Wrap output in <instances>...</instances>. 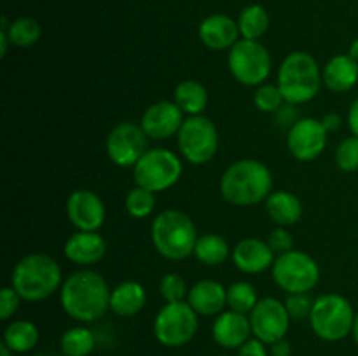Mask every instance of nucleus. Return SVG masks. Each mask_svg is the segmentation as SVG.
Returning a JSON list of instances; mask_svg holds the SVG:
<instances>
[{"mask_svg":"<svg viewBox=\"0 0 358 356\" xmlns=\"http://www.w3.org/2000/svg\"><path fill=\"white\" fill-rule=\"evenodd\" d=\"M222 356H226V355H222Z\"/></svg>","mask_w":358,"mask_h":356,"instance_id":"48","label":"nucleus"},{"mask_svg":"<svg viewBox=\"0 0 358 356\" xmlns=\"http://www.w3.org/2000/svg\"><path fill=\"white\" fill-rule=\"evenodd\" d=\"M348 126L352 135L358 138V98H355V101H353L348 110Z\"/></svg>","mask_w":358,"mask_h":356,"instance_id":"43","label":"nucleus"},{"mask_svg":"<svg viewBox=\"0 0 358 356\" xmlns=\"http://www.w3.org/2000/svg\"><path fill=\"white\" fill-rule=\"evenodd\" d=\"M187 302L199 316H219L227 306V288L215 279H201L189 288Z\"/></svg>","mask_w":358,"mask_h":356,"instance_id":"21","label":"nucleus"},{"mask_svg":"<svg viewBox=\"0 0 358 356\" xmlns=\"http://www.w3.org/2000/svg\"><path fill=\"white\" fill-rule=\"evenodd\" d=\"M266 212L276 225L290 227L303 216V205L292 192L273 191L266 199Z\"/></svg>","mask_w":358,"mask_h":356,"instance_id":"24","label":"nucleus"},{"mask_svg":"<svg viewBox=\"0 0 358 356\" xmlns=\"http://www.w3.org/2000/svg\"><path fill=\"white\" fill-rule=\"evenodd\" d=\"M273 279L276 285L287 292L292 293H310L320 281V265L311 255L304 251L292 250L278 255L271 267Z\"/></svg>","mask_w":358,"mask_h":356,"instance_id":"10","label":"nucleus"},{"mask_svg":"<svg viewBox=\"0 0 358 356\" xmlns=\"http://www.w3.org/2000/svg\"><path fill=\"white\" fill-rule=\"evenodd\" d=\"M9 37H7V31L0 30V58H6L7 49H9Z\"/></svg>","mask_w":358,"mask_h":356,"instance_id":"44","label":"nucleus"},{"mask_svg":"<svg viewBox=\"0 0 358 356\" xmlns=\"http://www.w3.org/2000/svg\"><path fill=\"white\" fill-rule=\"evenodd\" d=\"M355 316L357 313L346 297L339 293H324L313 300L308 320L317 337L327 342H338L352 334Z\"/></svg>","mask_w":358,"mask_h":356,"instance_id":"6","label":"nucleus"},{"mask_svg":"<svg viewBox=\"0 0 358 356\" xmlns=\"http://www.w3.org/2000/svg\"><path fill=\"white\" fill-rule=\"evenodd\" d=\"M231 251L233 248L220 234L206 232L198 237L192 255L203 265H220L227 260V257H231Z\"/></svg>","mask_w":358,"mask_h":356,"instance_id":"27","label":"nucleus"},{"mask_svg":"<svg viewBox=\"0 0 358 356\" xmlns=\"http://www.w3.org/2000/svg\"><path fill=\"white\" fill-rule=\"evenodd\" d=\"M63 253L80 267L98 264L107 253V241L98 230H77L63 244Z\"/></svg>","mask_w":358,"mask_h":356,"instance_id":"19","label":"nucleus"},{"mask_svg":"<svg viewBox=\"0 0 358 356\" xmlns=\"http://www.w3.org/2000/svg\"><path fill=\"white\" fill-rule=\"evenodd\" d=\"M259 297L257 290L248 281H234L227 286V307L238 313L250 314L252 309L257 306Z\"/></svg>","mask_w":358,"mask_h":356,"instance_id":"31","label":"nucleus"},{"mask_svg":"<svg viewBox=\"0 0 358 356\" xmlns=\"http://www.w3.org/2000/svg\"><path fill=\"white\" fill-rule=\"evenodd\" d=\"M177 145L187 163L201 166L210 163L219 150V131L206 115H189L177 135Z\"/></svg>","mask_w":358,"mask_h":356,"instance_id":"11","label":"nucleus"},{"mask_svg":"<svg viewBox=\"0 0 358 356\" xmlns=\"http://www.w3.org/2000/svg\"><path fill=\"white\" fill-rule=\"evenodd\" d=\"M266 346L268 344L259 341L257 337H250L240 349H238V356H271L269 355V349L266 348Z\"/></svg>","mask_w":358,"mask_h":356,"instance_id":"39","label":"nucleus"},{"mask_svg":"<svg viewBox=\"0 0 358 356\" xmlns=\"http://www.w3.org/2000/svg\"><path fill=\"white\" fill-rule=\"evenodd\" d=\"M231 258L238 271L245 274H261L273 267L276 255L268 241H262L259 237H245L240 243L234 244Z\"/></svg>","mask_w":358,"mask_h":356,"instance_id":"17","label":"nucleus"},{"mask_svg":"<svg viewBox=\"0 0 358 356\" xmlns=\"http://www.w3.org/2000/svg\"><path fill=\"white\" fill-rule=\"evenodd\" d=\"M3 31H7V37H9L13 45H17V47H30V45L37 44L38 38H41L42 27L34 17L23 16L10 21L9 28Z\"/></svg>","mask_w":358,"mask_h":356,"instance_id":"30","label":"nucleus"},{"mask_svg":"<svg viewBox=\"0 0 358 356\" xmlns=\"http://www.w3.org/2000/svg\"><path fill=\"white\" fill-rule=\"evenodd\" d=\"M285 103L287 101L280 91L278 84L264 82L257 86L254 93V105L257 107V110L264 112V114H276Z\"/></svg>","mask_w":358,"mask_h":356,"instance_id":"33","label":"nucleus"},{"mask_svg":"<svg viewBox=\"0 0 358 356\" xmlns=\"http://www.w3.org/2000/svg\"><path fill=\"white\" fill-rule=\"evenodd\" d=\"M63 285L62 267L45 253L24 255L14 265L10 286L27 302H41L55 295Z\"/></svg>","mask_w":358,"mask_h":356,"instance_id":"3","label":"nucleus"},{"mask_svg":"<svg viewBox=\"0 0 358 356\" xmlns=\"http://www.w3.org/2000/svg\"><path fill=\"white\" fill-rule=\"evenodd\" d=\"M212 335L220 348L240 349L248 339L254 337L250 316L233 309L222 311L213 321Z\"/></svg>","mask_w":358,"mask_h":356,"instance_id":"18","label":"nucleus"},{"mask_svg":"<svg viewBox=\"0 0 358 356\" xmlns=\"http://www.w3.org/2000/svg\"><path fill=\"white\" fill-rule=\"evenodd\" d=\"M285 307L292 320H304V318H310L313 300L308 293H292L287 297Z\"/></svg>","mask_w":358,"mask_h":356,"instance_id":"36","label":"nucleus"},{"mask_svg":"<svg viewBox=\"0 0 358 356\" xmlns=\"http://www.w3.org/2000/svg\"><path fill=\"white\" fill-rule=\"evenodd\" d=\"M238 28H240L241 38L259 40L269 28L268 10L259 3L247 6L238 16Z\"/></svg>","mask_w":358,"mask_h":356,"instance_id":"29","label":"nucleus"},{"mask_svg":"<svg viewBox=\"0 0 358 356\" xmlns=\"http://www.w3.org/2000/svg\"><path fill=\"white\" fill-rule=\"evenodd\" d=\"M269 355L271 356H292V344L287 339H280V341L269 344Z\"/></svg>","mask_w":358,"mask_h":356,"instance_id":"41","label":"nucleus"},{"mask_svg":"<svg viewBox=\"0 0 358 356\" xmlns=\"http://www.w3.org/2000/svg\"><path fill=\"white\" fill-rule=\"evenodd\" d=\"M154 248L168 260H184L194 253L198 229L187 213L180 209H164L154 218L150 227Z\"/></svg>","mask_w":358,"mask_h":356,"instance_id":"4","label":"nucleus"},{"mask_svg":"<svg viewBox=\"0 0 358 356\" xmlns=\"http://www.w3.org/2000/svg\"><path fill=\"white\" fill-rule=\"evenodd\" d=\"M219 188L229 205L254 206L273 192V175L261 161L240 159L224 171Z\"/></svg>","mask_w":358,"mask_h":356,"instance_id":"2","label":"nucleus"},{"mask_svg":"<svg viewBox=\"0 0 358 356\" xmlns=\"http://www.w3.org/2000/svg\"><path fill=\"white\" fill-rule=\"evenodd\" d=\"M147 304V292L142 283L128 281L119 283L110 292V311L119 318L136 316Z\"/></svg>","mask_w":358,"mask_h":356,"instance_id":"23","label":"nucleus"},{"mask_svg":"<svg viewBox=\"0 0 358 356\" xmlns=\"http://www.w3.org/2000/svg\"><path fill=\"white\" fill-rule=\"evenodd\" d=\"M324 79L317 59L304 51H294L282 61L278 70V84L283 98L290 105H303L313 100Z\"/></svg>","mask_w":358,"mask_h":356,"instance_id":"5","label":"nucleus"},{"mask_svg":"<svg viewBox=\"0 0 358 356\" xmlns=\"http://www.w3.org/2000/svg\"><path fill=\"white\" fill-rule=\"evenodd\" d=\"M105 215L103 201L90 188H77L66 199V216L77 230H100Z\"/></svg>","mask_w":358,"mask_h":356,"instance_id":"15","label":"nucleus"},{"mask_svg":"<svg viewBox=\"0 0 358 356\" xmlns=\"http://www.w3.org/2000/svg\"><path fill=\"white\" fill-rule=\"evenodd\" d=\"M110 292L103 276L80 269L63 279L59 302L66 316L79 323H93L110 311Z\"/></svg>","mask_w":358,"mask_h":356,"instance_id":"1","label":"nucleus"},{"mask_svg":"<svg viewBox=\"0 0 358 356\" xmlns=\"http://www.w3.org/2000/svg\"><path fill=\"white\" fill-rule=\"evenodd\" d=\"M13 355H14V353L10 351V349L7 348V346L2 342V346H0V356H13Z\"/></svg>","mask_w":358,"mask_h":356,"instance_id":"46","label":"nucleus"},{"mask_svg":"<svg viewBox=\"0 0 358 356\" xmlns=\"http://www.w3.org/2000/svg\"><path fill=\"white\" fill-rule=\"evenodd\" d=\"M108 159L119 168H133L149 150V136L133 121L117 122L105 140Z\"/></svg>","mask_w":358,"mask_h":356,"instance_id":"12","label":"nucleus"},{"mask_svg":"<svg viewBox=\"0 0 358 356\" xmlns=\"http://www.w3.org/2000/svg\"><path fill=\"white\" fill-rule=\"evenodd\" d=\"M294 107H296V105L287 103V107H285V105H283V107L280 108V110L275 114L276 115V121L282 122V126H289V129L292 128L294 122L297 121V119H296V110H294Z\"/></svg>","mask_w":358,"mask_h":356,"instance_id":"40","label":"nucleus"},{"mask_svg":"<svg viewBox=\"0 0 358 356\" xmlns=\"http://www.w3.org/2000/svg\"><path fill=\"white\" fill-rule=\"evenodd\" d=\"M320 121H322V124H324V128L327 129V133H334L341 128V117H339L338 114H334V112H329V114H325Z\"/></svg>","mask_w":358,"mask_h":356,"instance_id":"42","label":"nucleus"},{"mask_svg":"<svg viewBox=\"0 0 358 356\" xmlns=\"http://www.w3.org/2000/svg\"><path fill=\"white\" fill-rule=\"evenodd\" d=\"M199 314L187 300L166 302L154 318V335L166 348H182L196 337Z\"/></svg>","mask_w":358,"mask_h":356,"instance_id":"8","label":"nucleus"},{"mask_svg":"<svg viewBox=\"0 0 358 356\" xmlns=\"http://www.w3.org/2000/svg\"><path fill=\"white\" fill-rule=\"evenodd\" d=\"M59 348L65 356H90L96 348V335L87 327H72L59 339Z\"/></svg>","mask_w":358,"mask_h":356,"instance_id":"28","label":"nucleus"},{"mask_svg":"<svg viewBox=\"0 0 358 356\" xmlns=\"http://www.w3.org/2000/svg\"><path fill=\"white\" fill-rule=\"evenodd\" d=\"M250 316L252 334L262 341L264 344H273V342L285 339L287 332L290 327V314L287 311L285 302H280L275 297H264L259 299L257 306L252 309Z\"/></svg>","mask_w":358,"mask_h":356,"instance_id":"13","label":"nucleus"},{"mask_svg":"<svg viewBox=\"0 0 358 356\" xmlns=\"http://www.w3.org/2000/svg\"><path fill=\"white\" fill-rule=\"evenodd\" d=\"M21 300L23 299L13 286H3L2 292H0V318L3 321L10 320L20 309Z\"/></svg>","mask_w":358,"mask_h":356,"instance_id":"38","label":"nucleus"},{"mask_svg":"<svg viewBox=\"0 0 358 356\" xmlns=\"http://www.w3.org/2000/svg\"><path fill=\"white\" fill-rule=\"evenodd\" d=\"M327 138L329 133L320 119L303 117L297 119L292 128L289 129L287 147L294 159L308 163V161H315L318 156H322L327 147Z\"/></svg>","mask_w":358,"mask_h":356,"instance_id":"14","label":"nucleus"},{"mask_svg":"<svg viewBox=\"0 0 358 356\" xmlns=\"http://www.w3.org/2000/svg\"><path fill=\"white\" fill-rule=\"evenodd\" d=\"M268 244L271 246V250L275 251L276 257H278V255H283L287 253V251L294 250V237L292 234L287 230V227L276 225L275 229L269 232Z\"/></svg>","mask_w":358,"mask_h":356,"instance_id":"37","label":"nucleus"},{"mask_svg":"<svg viewBox=\"0 0 358 356\" xmlns=\"http://www.w3.org/2000/svg\"><path fill=\"white\" fill-rule=\"evenodd\" d=\"M227 66L234 79L248 87H257L268 80L273 59L266 45L259 40L240 38L227 54Z\"/></svg>","mask_w":358,"mask_h":356,"instance_id":"9","label":"nucleus"},{"mask_svg":"<svg viewBox=\"0 0 358 356\" xmlns=\"http://www.w3.org/2000/svg\"><path fill=\"white\" fill-rule=\"evenodd\" d=\"M184 112L175 101H156L149 105L140 119V126L145 135L152 140H168L177 136L184 124Z\"/></svg>","mask_w":358,"mask_h":356,"instance_id":"16","label":"nucleus"},{"mask_svg":"<svg viewBox=\"0 0 358 356\" xmlns=\"http://www.w3.org/2000/svg\"><path fill=\"white\" fill-rule=\"evenodd\" d=\"M124 208L133 218H147L149 215H152L154 208H156V194L140 185H135L126 194Z\"/></svg>","mask_w":358,"mask_h":356,"instance_id":"32","label":"nucleus"},{"mask_svg":"<svg viewBox=\"0 0 358 356\" xmlns=\"http://www.w3.org/2000/svg\"><path fill=\"white\" fill-rule=\"evenodd\" d=\"M182 173L184 164L180 157L163 147L149 149L133 166L135 185H140L154 194L173 187L182 178Z\"/></svg>","mask_w":358,"mask_h":356,"instance_id":"7","label":"nucleus"},{"mask_svg":"<svg viewBox=\"0 0 358 356\" xmlns=\"http://www.w3.org/2000/svg\"><path fill=\"white\" fill-rule=\"evenodd\" d=\"M324 84L334 93H346L358 82V61L350 54H338L325 63L322 70Z\"/></svg>","mask_w":358,"mask_h":356,"instance_id":"22","label":"nucleus"},{"mask_svg":"<svg viewBox=\"0 0 358 356\" xmlns=\"http://www.w3.org/2000/svg\"><path fill=\"white\" fill-rule=\"evenodd\" d=\"M38 339H41V334H38L37 325L28 320L10 321L3 330V344L17 355L31 351L38 344Z\"/></svg>","mask_w":358,"mask_h":356,"instance_id":"26","label":"nucleus"},{"mask_svg":"<svg viewBox=\"0 0 358 356\" xmlns=\"http://www.w3.org/2000/svg\"><path fill=\"white\" fill-rule=\"evenodd\" d=\"M199 38L203 44L212 51H224L231 49L240 40V28L238 21L226 14H210L199 23Z\"/></svg>","mask_w":358,"mask_h":356,"instance_id":"20","label":"nucleus"},{"mask_svg":"<svg viewBox=\"0 0 358 356\" xmlns=\"http://www.w3.org/2000/svg\"><path fill=\"white\" fill-rule=\"evenodd\" d=\"M352 335H353V339H355V342H357V346H358V313H357V316H355V323H353Z\"/></svg>","mask_w":358,"mask_h":356,"instance_id":"47","label":"nucleus"},{"mask_svg":"<svg viewBox=\"0 0 358 356\" xmlns=\"http://www.w3.org/2000/svg\"><path fill=\"white\" fill-rule=\"evenodd\" d=\"M173 101L185 115H203L208 107V91L198 80H182L173 91Z\"/></svg>","mask_w":358,"mask_h":356,"instance_id":"25","label":"nucleus"},{"mask_svg":"<svg viewBox=\"0 0 358 356\" xmlns=\"http://www.w3.org/2000/svg\"><path fill=\"white\" fill-rule=\"evenodd\" d=\"M348 54L352 56V58L355 59V61H358V38H355V40H353L352 44H350Z\"/></svg>","mask_w":358,"mask_h":356,"instance_id":"45","label":"nucleus"},{"mask_svg":"<svg viewBox=\"0 0 358 356\" xmlns=\"http://www.w3.org/2000/svg\"><path fill=\"white\" fill-rule=\"evenodd\" d=\"M159 293L166 302H180L189 295V288L185 279L177 272H168L159 283Z\"/></svg>","mask_w":358,"mask_h":356,"instance_id":"34","label":"nucleus"},{"mask_svg":"<svg viewBox=\"0 0 358 356\" xmlns=\"http://www.w3.org/2000/svg\"><path fill=\"white\" fill-rule=\"evenodd\" d=\"M336 164L341 171L353 173L358 170V138L348 136L336 149Z\"/></svg>","mask_w":358,"mask_h":356,"instance_id":"35","label":"nucleus"}]
</instances>
